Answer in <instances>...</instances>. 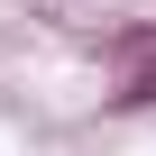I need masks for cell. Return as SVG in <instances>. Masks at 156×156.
<instances>
[]
</instances>
